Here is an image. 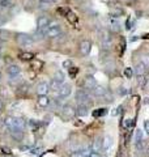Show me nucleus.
I'll list each match as a JSON object with an SVG mask.
<instances>
[{"label":"nucleus","mask_w":149,"mask_h":157,"mask_svg":"<svg viewBox=\"0 0 149 157\" xmlns=\"http://www.w3.org/2000/svg\"><path fill=\"white\" fill-rule=\"evenodd\" d=\"M141 63H144V64L148 67L149 66V55H147V54H145V55H143L141 56Z\"/></svg>","instance_id":"2f4dec72"},{"label":"nucleus","mask_w":149,"mask_h":157,"mask_svg":"<svg viewBox=\"0 0 149 157\" xmlns=\"http://www.w3.org/2000/svg\"><path fill=\"white\" fill-rule=\"evenodd\" d=\"M111 144H113V139L110 136H106L105 139H102V149L107 151L111 147Z\"/></svg>","instance_id":"412c9836"},{"label":"nucleus","mask_w":149,"mask_h":157,"mask_svg":"<svg viewBox=\"0 0 149 157\" xmlns=\"http://www.w3.org/2000/svg\"><path fill=\"white\" fill-rule=\"evenodd\" d=\"M62 115L66 118V119H72V118L76 115V109H73L71 105H64L62 107Z\"/></svg>","instance_id":"7ed1b4c3"},{"label":"nucleus","mask_w":149,"mask_h":157,"mask_svg":"<svg viewBox=\"0 0 149 157\" xmlns=\"http://www.w3.org/2000/svg\"><path fill=\"white\" fill-rule=\"evenodd\" d=\"M16 41L21 47H30L34 43V38L29 34L25 33H17L16 34Z\"/></svg>","instance_id":"f257e3e1"},{"label":"nucleus","mask_w":149,"mask_h":157,"mask_svg":"<svg viewBox=\"0 0 149 157\" xmlns=\"http://www.w3.org/2000/svg\"><path fill=\"white\" fill-rule=\"evenodd\" d=\"M145 71H147V66L144 64V63H139V64L135 67V70H133V72H135V75L136 76H143L144 73H145Z\"/></svg>","instance_id":"dca6fc26"},{"label":"nucleus","mask_w":149,"mask_h":157,"mask_svg":"<svg viewBox=\"0 0 149 157\" xmlns=\"http://www.w3.org/2000/svg\"><path fill=\"white\" fill-rule=\"evenodd\" d=\"M90 50H92V42L90 41H82L80 43V52H81V55H84V56L89 55Z\"/></svg>","instance_id":"423d86ee"},{"label":"nucleus","mask_w":149,"mask_h":157,"mask_svg":"<svg viewBox=\"0 0 149 157\" xmlns=\"http://www.w3.org/2000/svg\"><path fill=\"white\" fill-rule=\"evenodd\" d=\"M54 80H56L58 82L63 84L64 80H66V75H64V72H62V71H56V72H55V75H54Z\"/></svg>","instance_id":"4be33fe9"},{"label":"nucleus","mask_w":149,"mask_h":157,"mask_svg":"<svg viewBox=\"0 0 149 157\" xmlns=\"http://www.w3.org/2000/svg\"><path fill=\"white\" fill-rule=\"evenodd\" d=\"M69 157H85V156H84L81 152L78 151V152H73V153H71V156H69Z\"/></svg>","instance_id":"f704fd0d"},{"label":"nucleus","mask_w":149,"mask_h":157,"mask_svg":"<svg viewBox=\"0 0 149 157\" xmlns=\"http://www.w3.org/2000/svg\"><path fill=\"white\" fill-rule=\"evenodd\" d=\"M80 152H81V153L85 156V157H89V155H90V149H89V148H88V149L85 148V149H82V151H80Z\"/></svg>","instance_id":"e433bc0d"},{"label":"nucleus","mask_w":149,"mask_h":157,"mask_svg":"<svg viewBox=\"0 0 149 157\" xmlns=\"http://www.w3.org/2000/svg\"><path fill=\"white\" fill-rule=\"evenodd\" d=\"M2 47H3V45H2V41H0V50H2Z\"/></svg>","instance_id":"de8ad7c7"},{"label":"nucleus","mask_w":149,"mask_h":157,"mask_svg":"<svg viewBox=\"0 0 149 157\" xmlns=\"http://www.w3.org/2000/svg\"><path fill=\"white\" fill-rule=\"evenodd\" d=\"M3 107H4V104H3V101H2V100H0V111H2V110H3Z\"/></svg>","instance_id":"37998d69"},{"label":"nucleus","mask_w":149,"mask_h":157,"mask_svg":"<svg viewBox=\"0 0 149 157\" xmlns=\"http://www.w3.org/2000/svg\"><path fill=\"white\" fill-rule=\"evenodd\" d=\"M135 144H136V148H137V149H143V144H144V140H143V132H141V130H137V131H136Z\"/></svg>","instance_id":"4468645a"},{"label":"nucleus","mask_w":149,"mask_h":157,"mask_svg":"<svg viewBox=\"0 0 149 157\" xmlns=\"http://www.w3.org/2000/svg\"><path fill=\"white\" fill-rule=\"evenodd\" d=\"M136 39H137V37H136V36H135V37H132V38H131V41H132V42H133V41H136Z\"/></svg>","instance_id":"c03bdc74"},{"label":"nucleus","mask_w":149,"mask_h":157,"mask_svg":"<svg viewBox=\"0 0 149 157\" xmlns=\"http://www.w3.org/2000/svg\"><path fill=\"white\" fill-rule=\"evenodd\" d=\"M22 7L25 11L32 12L34 7H36V3H34V0H22Z\"/></svg>","instance_id":"a211bd4d"},{"label":"nucleus","mask_w":149,"mask_h":157,"mask_svg":"<svg viewBox=\"0 0 149 157\" xmlns=\"http://www.w3.org/2000/svg\"><path fill=\"white\" fill-rule=\"evenodd\" d=\"M46 2H48V3H55L56 0H46Z\"/></svg>","instance_id":"a18cd8bd"},{"label":"nucleus","mask_w":149,"mask_h":157,"mask_svg":"<svg viewBox=\"0 0 149 157\" xmlns=\"http://www.w3.org/2000/svg\"><path fill=\"white\" fill-rule=\"evenodd\" d=\"M131 123H132V119H126V123H124V127H126V128H128V127L131 126Z\"/></svg>","instance_id":"ea45409f"},{"label":"nucleus","mask_w":149,"mask_h":157,"mask_svg":"<svg viewBox=\"0 0 149 157\" xmlns=\"http://www.w3.org/2000/svg\"><path fill=\"white\" fill-rule=\"evenodd\" d=\"M107 114V109H97L96 111L93 113V115L98 118V117H103V115H106Z\"/></svg>","instance_id":"393cba45"},{"label":"nucleus","mask_w":149,"mask_h":157,"mask_svg":"<svg viewBox=\"0 0 149 157\" xmlns=\"http://www.w3.org/2000/svg\"><path fill=\"white\" fill-rule=\"evenodd\" d=\"M106 92H107V90H106L103 86H101V85H97V86L93 89V94L96 96V97H103V96L106 94Z\"/></svg>","instance_id":"6ab92c4d"},{"label":"nucleus","mask_w":149,"mask_h":157,"mask_svg":"<svg viewBox=\"0 0 149 157\" xmlns=\"http://www.w3.org/2000/svg\"><path fill=\"white\" fill-rule=\"evenodd\" d=\"M89 114V109L86 105H78V107L76 109V115L78 117H86Z\"/></svg>","instance_id":"f3484780"},{"label":"nucleus","mask_w":149,"mask_h":157,"mask_svg":"<svg viewBox=\"0 0 149 157\" xmlns=\"http://www.w3.org/2000/svg\"><path fill=\"white\" fill-rule=\"evenodd\" d=\"M89 157H102V156L99 155V152H94V151H92V152H90V155H89Z\"/></svg>","instance_id":"58836bf2"},{"label":"nucleus","mask_w":149,"mask_h":157,"mask_svg":"<svg viewBox=\"0 0 149 157\" xmlns=\"http://www.w3.org/2000/svg\"><path fill=\"white\" fill-rule=\"evenodd\" d=\"M38 105L41 107H47L50 105V98L47 97V94H42V96H38Z\"/></svg>","instance_id":"2eb2a0df"},{"label":"nucleus","mask_w":149,"mask_h":157,"mask_svg":"<svg viewBox=\"0 0 149 157\" xmlns=\"http://www.w3.org/2000/svg\"><path fill=\"white\" fill-rule=\"evenodd\" d=\"M102 2H105V3H110V2H113V0H102Z\"/></svg>","instance_id":"49530a36"},{"label":"nucleus","mask_w":149,"mask_h":157,"mask_svg":"<svg viewBox=\"0 0 149 157\" xmlns=\"http://www.w3.org/2000/svg\"><path fill=\"white\" fill-rule=\"evenodd\" d=\"M127 94V89L124 86H120L119 88V96H126Z\"/></svg>","instance_id":"72a5a7b5"},{"label":"nucleus","mask_w":149,"mask_h":157,"mask_svg":"<svg viewBox=\"0 0 149 157\" xmlns=\"http://www.w3.org/2000/svg\"><path fill=\"white\" fill-rule=\"evenodd\" d=\"M36 90L38 93V96H42V94H47L48 90H50V84L46 81H42V82H39V84L37 85L36 88Z\"/></svg>","instance_id":"39448f33"},{"label":"nucleus","mask_w":149,"mask_h":157,"mask_svg":"<svg viewBox=\"0 0 149 157\" xmlns=\"http://www.w3.org/2000/svg\"><path fill=\"white\" fill-rule=\"evenodd\" d=\"M4 126H6L7 128L12 130L13 128V117H7L6 119H4Z\"/></svg>","instance_id":"5701e85b"},{"label":"nucleus","mask_w":149,"mask_h":157,"mask_svg":"<svg viewBox=\"0 0 149 157\" xmlns=\"http://www.w3.org/2000/svg\"><path fill=\"white\" fill-rule=\"evenodd\" d=\"M50 4H51V3L46 2V0H41V3H39V8H41V9H48Z\"/></svg>","instance_id":"c85d7f7f"},{"label":"nucleus","mask_w":149,"mask_h":157,"mask_svg":"<svg viewBox=\"0 0 149 157\" xmlns=\"http://www.w3.org/2000/svg\"><path fill=\"white\" fill-rule=\"evenodd\" d=\"M18 56H20V59H22V60H30V59L34 58L32 52H21Z\"/></svg>","instance_id":"b1692460"},{"label":"nucleus","mask_w":149,"mask_h":157,"mask_svg":"<svg viewBox=\"0 0 149 157\" xmlns=\"http://www.w3.org/2000/svg\"><path fill=\"white\" fill-rule=\"evenodd\" d=\"M11 136L13 137L14 140L21 141V140L24 139V131L20 130V128H12V130H11Z\"/></svg>","instance_id":"f8f14e48"},{"label":"nucleus","mask_w":149,"mask_h":157,"mask_svg":"<svg viewBox=\"0 0 149 157\" xmlns=\"http://www.w3.org/2000/svg\"><path fill=\"white\" fill-rule=\"evenodd\" d=\"M13 6L11 0H0V7L2 8H11Z\"/></svg>","instance_id":"bb28decb"},{"label":"nucleus","mask_w":149,"mask_h":157,"mask_svg":"<svg viewBox=\"0 0 149 157\" xmlns=\"http://www.w3.org/2000/svg\"><path fill=\"white\" fill-rule=\"evenodd\" d=\"M60 85H62L60 82H58L56 80H54V78H52V81L50 82V89H51V90H59Z\"/></svg>","instance_id":"a878e982"},{"label":"nucleus","mask_w":149,"mask_h":157,"mask_svg":"<svg viewBox=\"0 0 149 157\" xmlns=\"http://www.w3.org/2000/svg\"><path fill=\"white\" fill-rule=\"evenodd\" d=\"M7 72L9 76H17V75H20V72H21V68L17 64H11V66H8Z\"/></svg>","instance_id":"ddd939ff"},{"label":"nucleus","mask_w":149,"mask_h":157,"mask_svg":"<svg viewBox=\"0 0 149 157\" xmlns=\"http://www.w3.org/2000/svg\"><path fill=\"white\" fill-rule=\"evenodd\" d=\"M124 76H126L127 78H131L133 76V70L132 68H126V70H124Z\"/></svg>","instance_id":"c756f323"},{"label":"nucleus","mask_w":149,"mask_h":157,"mask_svg":"<svg viewBox=\"0 0 149 157\" xmlns=\"http://www.w3.org/2000/svg\"><path fill=\"white\" fill-rule=\"evenodd\" d=\"M9 39H12V32L8 29H0V41L8 42Z\"/></svg>","instance_id":"9b49d317"},{"label":"nucleus","mask_w":149,"mask_h":157,"mask_svg":"<svg viewBox=\"0 0 149 157\" xmlns=\"http://www.w3.org/2000/svg\"><path fill=\"white\" fill-rule=\"evenodd\" d=\"M84 86H85L86 89L93 90L94 88L97 86V80H96V78H94L93 76H86L85 80H84Z\"/></svg>","instance_id":"1a4fd4ad"},{"label":"nucleus","mask_w":149,"mask_h":157,"mask_svg":"<svg viewBox=\"0 0 149 157\" xmlns=\"http://www.w3.org/2000/svg\"><path fill=\"white\" fill-rule=\"evenodd\" d=\"M89 100H90V97H89L88 92L84 90V89H78L76 92V101L78 102V105H86Z\"/></svg>","instance_id":"f03ea898"},{"label":"nucleus","mask_w":149,"mask_h":157,"mask_svg":"<svg viewBox=\"0 0 149 157\" xmlns=\"http://www.w3.org/2000/svg\"><path fill=\"white\" fill-rule=\"evenodd\" d=\"M59 97H62V98H66L68 97L69 94H71V92H72V86L69 85V84H63L60 85V88H59Z\"/></svg>","instance_id":"0eeeda50"},{"label":"nucleus","mask_w":149,"mask_h":157,"mask_svg":"<svg viewBox=\"0 0 149 157\" xmlns=\"http://www.w3.org/2000/svg\"><path fill=\"white\" fill-rule=\"evenodd\" d=\"M143 89H145V90H149V77L145 78L143 82Z\"/></svg>","instance_id":"473e14b6"},{"label":"nucleus","mask_w":149,"mask_h":157,"mask_svg":"<svg viewBox=\"0 0 149 157\" xmlns=\"http://www.w3.org/2000/svg\"><path fill=\"white\" fill-rule=\"evenodd\" d=\"M59 34H62L60 26H59V25L51 26V28L47 26V30H46V37H47V38H56Z\"/></svg>","instance_id":"20e7f679"},{"label":"nucleus","mask_w":149,"mask_h":157,"mask_svg":"<svg viewBox=\"0 0 149 157\" xmlns=\"http://www.w3.org/2000/svg\"><path fill=\"white\" fill-rule=\"evenodd\" d=\"M0 78H2V72H0Z\"/></svg>","instance_id":"09e8293b"},{"label":"nucleus","mask_w":149,"mask_h":157,"mask_svg":"<svg viewBox=\"0 0 149 157\" xmlns=\"http://www.w3.org/2000/svg\"><path fill=\"white\" fill-rule=\"evenodd\" d=\"M50 22H51L50 17L46 16V14H43V16H39V17H38V20H37V26H38V29L47 28Z\"/></svg>","instance_id":"6e6552de"},{"label":"nucleus","mask_w":149,"mask_h":157,"mask_svg":"<svg viewBox=\"0 0 149 157\" xmlns=\"http://www.w3.org/2000/svg\"><path fill=\"white\" fill-rule=\"evenodd\" d=\"M67 18H68L71 22H76V21H77V17L74 16V13H72V12H68V13H67Z\"/></svg>","instance_id":"7c9ffc66"},{"label":"nucleus","mask_w":149,"mask_h":157,"mask_svg":"<svg viewBox=\"0 0 149 157\" xmlns=\"http://www.w3.org/2000/svg\"><path fill=\"white\" fill-rule=\"evenodd\" d=\"M29 124H30V127H32V128H34V127H36V128H37V127L39 126V122H36V121H30V122H29Z\"/></svg>","instance_id":"c9c22d12"},{"label":"nucleus","mask_w":149,"mask_h":157,"mask_svg":"<svg viewBox=\"0 0 149 157\" xmlns=\"http://www.w3.org/2000/svg\"><path fill=\"white\" fill-rule=\"evenodd\" d=\"M102 149V140L99 139V137H97V139H94L93 144H92V151L94 152H99Z\"/></svg>","instance_id":"aec40b11"},{"label":"nucleus","mask_w":149,"mask_h":157,"mask_svg":"<svg viewBox=\"0 0 149 157\" xmlns=\"http://www.w3.org/2000/svg\"><path fill=\"white\" fill-rule=\"evenodd\" d=\"M63 66L66 67V68H72V62L71 60H66L63 63Z\"/></svg>","instance_id":"4c0bfd02"},{"label":"nucleus","mask_w":149,"mask_h":157,"mask_svg":"<svg viewBox=\"0 0 149 157\" xmlns=\"http://www.w3.org/2000/svg\"><path fill=\"white\" fill-rule=\"evenodd\" d=\"M9 20V17H8V14H4V13H0V26L2 25H4L7 21Z\"/></svg>","instance_id":"cd10ccee"},{"label":"nucleus","mask_w":149,"mask_h":157,"mask_svg":"<svg viewBox=\"0 0 149 157\" xmlns=\"http://www.w3.org/2000/svg\"><path fill=\"white\" fill-rule=\"evenodd\" d=\"M144 128H145V131L149 134V121H147L145 123H144Z\"/></svg>","instance_id":"a19ab883"},{"label":"nucleus","mask_w":149,"mask_h":157,"mask_svg":"<svg viewBox=\"0 0 149 157\" xmlns=\"http://www.w3.org/2000/svg\"><path fill=\"white\" fill-rule=\"evenodd\" d=\"M25 126H26V122H25L24 118H21V117L13 118V128L24 130V128H25Z\"/></svg>","instance_id":"9d476101"},{"label":"nucleus","mask_w":149,"mask_h":157,"mask_svg":"<svg viewBox=\"0 0 149 157\" xmlns=\"http://www.w3.org/2000/svg\"><path fill=\"white\" fill-rule=\"evenodd\" d=\"M77 72V70H76V68H74V67H72V70H71V68H69V75H74V73H76Z\"/></svg>","instance_id":"79ce46f5"}]
</instances>
